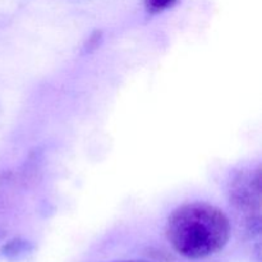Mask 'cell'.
Wrapping results in <instances>:
<instances>
[{"label":"cell","mask_w":262,"mask_h":262,"mask_svg":"<svg viewBox=\"0 0 262 262\" xmlns=\"http://www.w3.org/2000/svg\"><path fill=\"white\" fill-rule=\"evenodd\" d=\"M178 0H145V7L150 14H159L173 7Z\"/></svg>","instance_id":"4"},{"label":"cell","mask_w":262,"mask_h":262,"mask_svg":"<svg viewBox=\"0 0 262 262\" xmlns=\"http://www.w3.org/2000/svg\"><path fill=\"white\" fill-rule=\"evenodd\" d=\"M33 252L32 243L25 239H13L2 248V253L7 260L18 262L26 260Z\"/></svg>","instance_id":"3"},{"label":"cell","mask_w":262,"mask_h":262,"mask_svg":"<svg viewBox=\"0 0 262 262\" xmlns=\"http://www.w3.org/2000/svg\"><path fill=\"white\" fill-rule=\"evenodd\" d=\"M230 201L248 219L260 220L261 207V177L260 170L241 173L234 179L230 189Z\"/></svg>","instance_id":"2"},{"label":"cell","mask_w":262,"mask_h":262,"mask_svg":"<svg viewBox=\"0 0 262 262\" xmlns=\"http://www.w3.org/2000/svg\"><path fill=\"white\" fill-rule=\"evenodd\" d=\"M230 222L219 207L188 202L173 210L165 227L173 250L188 260H202L220 252L230 238Z\"/></svg>","instance_id":"1"},{"label":"cell","mask_w":262,"mask_h":262,"mask_svg":"<svg viewBox=\"0 0 262 262\" xmlns=\"http://www.w3.org/2000/svg\"><path fill=\"white\" fill-rule=\"evenodd\" d=\"M115 262H146V261H138V260H130V261H115Z\"/></svg>","instance_id":"5"}]
</instances>
